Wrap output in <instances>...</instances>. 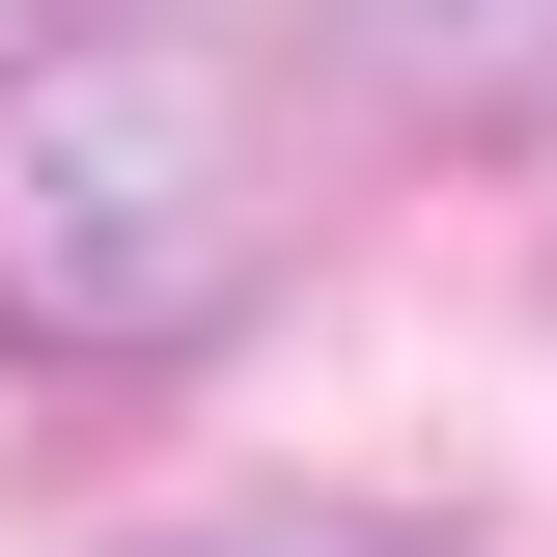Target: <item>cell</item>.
Listing matches in <instances>:
<instances>
[{
    "label": "cell",
    "mask_w": 557,
    "mask_h": 557,
    "mask_svg": "<svg viewBox=\"0 0 557 557\" xmlns=\"http://www.w3.org/2000/svg\"><path fill=\"white\" fill-rule=\"evenodd\" d=\"M335 28L418 84V112H474V139H502V112H557V0H335Z\"/></svg>",
    "instance_id": "2"
},
{
    "label": "cell",
    "mask_w": 557,
    "mask_h": 557,
    "mask_svg": "<svg viewBox=\"0 0 557 557\" xmlns=\"http://www.w3.org/2000/svg\"><path fill=\"white\" fill-rule=\"evenodd\" d=\"M251 251H278V196H251V112H223L196 57H0V335L28 362H168V335H223L251 307Z\"/></svg>",
    "instance_id": "1"
}]
</instances>
